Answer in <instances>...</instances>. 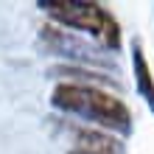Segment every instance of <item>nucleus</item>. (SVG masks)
I'll list each match as a JSON object with an SVG mask.
<instances>
[{"instance_id":"1","label":"nucleus","mask_w":154,"mask_h":154,"mask_svg":"<svg viewBox=\"0 0 154 154\" xmlns=\"http://www.w3.org/2000/svg\"><path fill=\"white\" fill-rule=\"evenodd\" d=\"M51 101L56 109L79 115L84 121L101 126L104 132H132V112L118 95L106 93V90L95 84H79V81H62L53 87Z\"/></svg>"},{"instance_id":"2","label":"nucleus","mask_w":154,"mask_h":154,"mask_svg":"<svg viewBox=\"0 0 154 154\" xmlns=\"http://www.w3.org/2000/svg\"><path fill=\"white\" fill-rule=\"evenodd\" d=\"M39 8L51 14L56 23L67 25V28H79L95 37L101 45L118 51L121 48V28L118 20L106 11L101 3H87V0H42Z\"/></svg>"},{"instance_id":"3","label":"nucleus","mask_w":154,"mask_h":154,"mask_svg":"<svg viewBox=\"0 0 154 154\" xmlns=\"http://www.w3.org/2000/svg\"><path fill=\"white\" fill-rule=\"evenodd\" d=\"M76 151L84 154H123V143L115 137L112 132L104 129H79L76 132Z\"/></svg>"},{"instance_id":"4","label":"nucleus","mask_w":154,"mask_h":154,"mask_svg":"<svg viewBox=\"0 0 154 154\" xmlns=\"http://www.w3.org/2000/svg\"><path fill=\"white\" fill-rule=\"evenodd\" d=\"M134 76H137V90L143 93V98L151 104L154 109V81H151V70L146 65V56H143L140 48H134Z\"/></svg>"},{"instance_id":"5","label":"nucleus","mask_w":154,"mask_h":154,"mask_svg":"<svg viewBox=\"0 0 154 154\" xmlns=\"http://www.w3.org/2000/svg\"><path fill=\"white\" fill-rule=\"evenodd\" d=\"M70 154H84V151H76V149H73V151H70Z\"/></svg>"}]
</instances>
